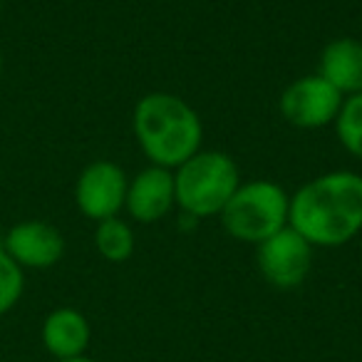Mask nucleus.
Returning a JSON list of instances; mask_svg holds the SVG:
<instances>
[{
  "label": "nucleus",
  "instance_id": "obj_18",
  "mask_svg": "<svg viewBox=\"0 0 362 362\" xmlns=\"http://www.w3.org/2000/svg\"><path fill=\"white\" fill-rule=\"evenodd\" d=\"M0 8H3V0H0Z\"/></svg>",
  "mask_w": 362,
  "mask_h": 362
},
{
  "label": "nucleus",
  "instance_id": "obj_4",
  "mask_svg": "<svg viewBox=\"0 0 362 362\" xmlns=\"http://www.w3.org/2000/svg\"><path fill=\"white\" fill-rule=\"evenodd\" d=\"M288 209L291 197L281 184L253 179L233 192L218 218L231 238L258 246L288 226Z\"/></svg>",
  "mask_w": 362,
  "mask_h": 362
},
{
  "label": "nucleus",
  "instance_id": "obj_1",
  "mask_svg": "<svg viewBox=\"0 0 362 362\" xmlns=\"http://www.w3.org/2000/svg\"><path fill=\"white\" fill-rule=\"evenodd\" d=\"M288 226L313 248H337L362 231V176L327 171L303 184L291 197Z\"/></svg>",
  "mask_w": 362,
  "mask_h": 362
},
{
  "label": "nucleus",
  "instance_id": "obj_10",
  "mask_svg": "<svg viewBox=\"0 0 362 362\" xmlns=\"http://www.w3.org/2000/svg\"><path fill=\"white\" fill-rule=\"evenodd\" d=\"M40 337L45 350L57 360L82 357L90 347L92 327L90 320L77 308H55L45 315L40 327Z\"/></svg>",
  "mask_w": 362,
  "mask_h": 362
},
{
  "label": "nucleus",
  "instance_id": "obj_14",
  "mask_svg": "<svg viewBox=\"0 0 362 362\" xmlns=\"http://www.w3.org/2000/svg\"><path fill=\"white\" fill-rule=\"evenodd\" d=\"M25 291V271L0 248V317L8 315Z\"/></svg>",
  "mask_w": 362,
  "mask_h": 362
},
{
  "label": "nucleus",
  "instance_id": "obj_11",
  "mask_svg": "<svg viewBox=\"0 0 362 362\" xmlns=\"http://www.w3.org/2000/svg\"><path fill=\"white\" fill-rule=\"evenodd\" d=\"M317 75L327 80L342 97L362 92V42L355 37H335L320 52Z\"/></svg>",
  "mask_w": 362,
  "mask_h": 362
},
{
  "label": "nucleus",
  "instance_id": "obj_9",
  "mask_svg": "<svg viewBox=\"0 0 362 362\" xmlns=\"http://www.w3.org/2000/svg\"><path fill=\"white\" fill-rule=\"evenodd\" d=\"M176 206L174 171L161 166H146L129 179L124 209L134 221L156 223Z\"/></svg>",
  "mask_w": 362,
  "mask_h": 362
},
{
  "label": "nucleus",
  "instance_id": "obj_2",
  "mask_svg": "<svg viewBox=\"0 0 362 362\" xmlns=\"http://www.w3.org/2000/svg\"><path fill=\"white\" fill-rule=\"evenodd\" d=\"M136 144L146 159L161 169H176L202 151L204 124L187 100L171 92H149L132 115Z\"/></svg>",
  "mask_w": 362,
  "mask_h": 362
},
{
  "label": "nucleus",
  "instance_id": "obj_17",
  "mask_svg": "<svg viewBox=\"0 0 362 362\" xmlns=\"http://www.w3.org/2000/svg\"><path fill=\"white\" fill-rule=\"evenodd\" d=\"M3 236H6V233H3V231H0V248H3Z\"/></svg>",
  "mask_w": 362,
  "mask_h": 362
},
{
  "label": "nucleus",
  "instance_id": "obj_13",
  "mask_svg": "<svg viewBox=\"0 0 362 362\" xmlns=\"http://www.w3.org/2000/svg\"><path fill=\"white\" fill-rule=\"evenodd\" d=\"M337 141L350 151L355 159L362 161V92L345 97L340 107V115L335 119Z\"/></svg>",
  "mask_w": 362,
  "mask_h": 362
},
{
  "label": "nucleus",
  "instance_id": "obj_12",
  "mask_svg": "<svg viewBox=\"0 0 362 362\" xmlns=\"http://www.w3.org/2000/svg\"><path fill=\"white\" fill-rule=\"evenodd\" d=\"M134 231L132 226L119 216L105 218L95 228V248L105 261L110 263H124L134 253Z\"/></svg>",
  "mask_w": 362,
  "mask_h": 362
},
{
  "label": "nucleus",
  "instance_id": "obj_5",
  "mask_svg": "<svg viewBox=\"0 0 362 362\" xmlns=\"http://www.w3.org/2000/svg\"><path fill=\"white\" fill-rule=\"evenodd\" d=\"M345 97L320 75H308L291 82L278 100L281 117L298 129H322L335 124Z\"/></svg>",
  "mask_w": 362,
  "mask_h": 362
},
{
  "label": "nucleus",
  "instance_id": "obj_15",
  "mask_svg": "<svg viewBox=\"0 0 362 362\" xmlns=\"http://www.w3.org/2000/svg\"><path fill=\"white\" fill-rule=\"evenodd\" d=\"M57 362H95L92 357H87V355H82V357H72V360H57Z\"/></svg>",
  "mask_w": 362,
  "mask_h": 362
},
{
  "label": "nucleus",
  "instance_id": "obj_8",
  "mask_svg": "<svg viewBox=\"0 0 362 362\" xmlns=\"http://www.w3.org/2000/svg\"><path fill=\"white\" fill-rule=\"evenodd\" d=\"M3 251L25 271H45L65 256V238L60 228L47 221H21L11 226L3 236Z\"/></svg>",
  "mask_w": 362,
  "mask_h": 362
},
{
  "label": "nucleus",
  "instance_id": "obj_3",
  "mask_svg": "<svg viewBox=\"0 0 362 362\" xmlns=\"http://www.w3.org/2000/svg\"><path fill=\"white\" fill-rule=\"evenodd\" d=\"M241 187L236 161L216 149H202L174 171L176 206L194 218L218 216Z\"/></svg>",
  "mask_w": 362,
  "mask_h": 362
},
{
  "label": "nucleus",
  "instance_id": "obj_7",
  "mask_svg": "<svg viewBox=\"0 0 362 362\" xmlns=\"http://www.w3.org/2000/svg\"><path fill=\"white\" fill-rule=\"evenodd\" d=\"M127 179L124 169L110 159H97L80 171L75 184V204L82 216L90 221H105V218L119 216L127 199Z\"/></svg>",
  "mask_w": 362,
  "mask_h": 362
},
{
  "label": "nucleus",
  "instance_id": "obj_6",
  "mask_svg": "<svg viewBox=\"0 0 362 362\" xmlns=\"http://www.w3.org/2000/svg\"><path fill=\"white\" fill-rule=\"evenodd\" d=\"M256 263L261 276L281 291L298 288L308 278L313 266V246L296 231L286 226L271 238L256 246Z\"/></svg>",
  "mask_w": 362,
  "mask_h": 362
},
{
  "label": "nucleus",
  "instance_id": "obj_16",
  "mask_svg": "<svg viewBox=\"0 0 362 362\" xmlns=\"http://www.w3.org/2000/svg\"><path fill=\"white\" fill-rule=\"evenodd\" d=\"M0 75H3V52H0Z\"/></svg>",
  "mask_w": 362,
  "mask_h": 362
}]
</instances>
